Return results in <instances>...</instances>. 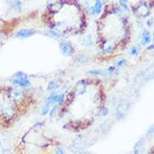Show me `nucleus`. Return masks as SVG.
I'll return each instance as SVG.
<instances>
[{
    "label": "nucleus",
    "instance_id": "412c9836",
    "mask_svg": "<svg viewBox=\"0 0 154 154\" xmlns=\"http://www.w3.org/2000/svg\"><path fill=\"white\" fill-rule=\"evenodd\" d=\"M120 3L122 7L126 8V10H128V7H127V1H120Z\"/></svg>",
    "mask_w": 154,
    "mask_h": 154
},
{
    "label": "nucleus",
    "instance_id": "aec40b11",
    "mask_svg": "<svg viewBox=\"0 0 154 154\" xmlns=\"http://www.w3.org/2000/svg\"><path fill=\"white\" fill-rule=\"evenodd\" d=\"M57 106H55V107H53V109L51 110V112H50V116L51 117H53L54 115H55V114L57 113Z\"/></svg>",
    "mask_w": 154,
    "mask_h": 154
},
{
    "label": "nucleus",
    "instance_id": "ddd939ff",
    "mask_svg": "<svg viewBox=\"0 0 154 154\" xmlns=\"http://www.w3.org/2000/svg\"><path fill=\"white\" fill-rule=\"evenodd\" d=\"M15 79H27V76L22 72H18V73L15 75Z\"/></svg>",
    "mask_w": 154,
    "mask_h": 154
},
{
    "label": "nucleus",
    "instance_id": "7ed1b4c3",
    "mask_svg": "<svg viewBox=\"0 0 154 154\" xmlns=\"http://www.w3.org/2000/svg\"><path fill=\"white\" fill-rule=\"evenodd\" d=\"M84 145H85L84 139L83 138H78V139H76L73 142V145H72V146H70V148L73 150V152H78V151H80L82 149H83Z\"/></svg>",
    "mask_w": 154,
    "mask_h": 154
},
{
    "label": "nucleus",
    "instance_id": "9b49d317",
    "mask_svg": "<svg viewBox=\"0 0 154 154\" xmlns=\"http://www.w3.org/2000/svg\"><path fill=\"white\" fill-rule=\"evenodd\" d=\"M58 87H59V83H58L57 82L52 81V82H50L47 89H48L49 91H54V90H56Z\"/></svg>",
    "mask_w": 154,
    "mask_h": 154
},
{
    "label": "nucleus",
    "instance_id": "f03ea898",
    "mask_svg": "<svg viewBox=\"0 0 154 154\" xmlns=\"http://www.w3.org/2000/svg\"><path fill=\"white\" fill-rule=\"evenodd\" d=\"M60 50L62 54L67 55V56H71L74 52V48L73 45L67 42H62L60 44Z\"/></svg>",
    "mask_w": 154,
    "mask_h": 154
},
{
    "label": "nucleus",
    "instance_id": "cd10ccee",
    "mask_svg": "<svg viewBox=\"0 0 154 154\" xmlns=\"http://www.w3.org/2000/svg\"><path fill=\"white\" fill-rule=\"evenodd\" d=\"M153 47H154V46H153V44H152V45H150V46H148V50H153Z\"/></svg>",
    "mask_w": 154,
    "mask_h": 154
},
{
    "label": "nucleus",
    "instance_id": "39448f33",
    "mask_svg": "<svg viewBox=\"0 0 154 154\" xmlns=\"http://www.w3.org/2000/svg\"><path fill=\"white\" fill-rule=\"evenodd\" d=\"M144 145H145V141L144 139H140L135 144L133 148V153L134 154H142L144 151Z\"/></svg>",
    "mask_w": 154,
    "mask_h": 154
},
{
    "label": "nucleus",
    "instance_id": "6e6552de",
    "mask_svg": "<svg viewBox=\"0 0 154 154\" xmlns=\"http://www.w3.org/2000/svg\"><path fill=\"white\" fill-rule=\"evenodd\" d=\"M13 84L15 85H19L21 87H28L31 85V83L27 79H14L13 80Z\"/></svg>",
    "mask_w": 154,
    "mask_h": 154
},
{
    "label": "nucleus",
    "instance_id": "9d476101",
    "mask_svg": "<svg viewBox=\"0 0 154 154\" xmlns=\"http://www.w3.org/2000/svg\"><path fill=\"white\" fill-rule=\"evenodd\" d=\"M101 8H102V2L101 1H96L95 2V5L94 7V13L98 15L100 13L101 11Z\"/></svg>",
    "mask_w": 154,
    "mask_h": 154
},
{
    "label": "nucleus",
    "instance_id": "4be33fe9",
    "mask_svg": "<svg viewBox=\"0 0 154 154\" xmlns=\"http://www.w3.org/2000/svg\"><path fill=\"white\" fill-rule=\"evenodd\" d=\"M56 154H64L63 149L62 147H57L56 150Z\"/></svg>",
    "mask_w": 154,
    "mask_h": 154
},
{
    "label": "nucleus",
    "instance_id": "0eeeda50",
    "mask_svg": "<svg viewBox=\"0 0 154 154\" xmlns=\"http://www.w3.org/2000/svg\"><path fill=\"white\" fill-rule=\"evenodd\" d=\"M141 41H142V43L143 45H146V44L150 43V41H151V35H150L149 31H143L142 35Z\"/></svg>",
    "mask_w": 154,
    "mask_h": 154
},
{
    "label": "nucleus",
    "instance_id": "423d86ee",
    "mask_svg": "<svg viewBox=\"0 0 154 154\" xmlns=\"http://www.w3.org/2000/svg\"><path fill=\"white\" fill-rule=\"evenodd\" d=\"M137 14L142 17H146L149 15V9L145 4H141L137 8Z\"/></svg>",
    "mask_w": 154,
    "mask_h": 154
},
{
    "label": "nucleus",
    "instance_id": "a878e982",
    "mask_svg": "<svg viewBox=\"0 0 154 154\" xmlns=\"http://www.w3.org/2000/svg\"><path fill=\"white\" fill-rule=\"evenodd\" d=\"M4 38H5V35H4L3 34H2V33H0V42H1V41H3V40Z\"/></svg>",
    "mask_w": 154,
    "mask_h": 154
},
{
    "label": "nucleus",
    "instance_id": "5701e85b",
    "mask_svg": "<svg viewBox=\"0 0 154 154\" xmlns=\"http://www.w3.org/2000/svg\"><path fill=\"white\" fill-rule=\"evenodd\" d=\"M112 49H113V47L110 46H109L108 48L106 49V51H104L103 52H104V53H108V52H110V51H112Z\"/></svg>",
    "mask_w": 154,
    "mask_h": 154
},
{
    "label": "nucleus",
    "instance_id": "a211bd4d",
    "mask_svg": "<svg viewBox=\"0 0 154 154\" xmlns=\"http://www.w3.org/2000/svg\"><path fill=\"white\" fill-rule=\"evenodd\" d=\"M126 59H121V60L116 62L115 65L117 66V67H122V66L126 64Z\"/></svg>",
    "mask_w": 154,
    "mask_h": 154
},
{
    "label": "nucleus",
    "instance_id": "f8f14e48",
    "mask_svg": "<svg viewBox=\"0 0 154 154\" xmlns=\"http://www.w3.org/2000/svg\"><path fill=\"white\" fill-rule=\"evenodd\" d=\"M139 49L140 47L137 46H132L130 50V55H132V56H137L138 53H139Z\"/></svg>",
    "mask_w": 154,
    "mask_h": 154
},
{
    "label": "nucleus",
    "instance_id": "f3484780",
    "mask_svg": "<svg viewBox=\"0 0 154 154\" xmlns=\"http://www.w3.org/2000/svg\"><path fill=\"white\" fill-rule=\"evenodd\" d=\"M64 99H65V96H64V94H59V96H58V99H57V103L59 104V105H62V103L64 102Z\"/></svg>",
    "mask_w": 154,
    "mask_h": 154
},
{
    "label": "nucleus",
    "instance_id": "4468645a",
    "mask_svg": "<svg viewBox=\"0 0 154 154\" xmlns=\"http://www.w3.org/2000/svg\"><path fill=\"white\" fill-rule=\"evenodd\" d=\"M88 73L91 75H105V73L103 72L102 70H91V71H89Z\"/></svg>",
    "mask_w": 154,
    "mask_h": 154
},
{
    "label": "nucleus",
    "instance_id": "20e7f679",
    "mask_svg": "<svg viewBox=\"0 0 154 154\" xmlns=\"http://www.w3.org/2000/svg\"><path fill=\"white\" fill-rule=\"evenodd\" d=\"M35 34V30H29V29H23L19 31L16 34L17 37L19 38H28Z\"/></svg>",
    "mask_w": 154,
    "mask_h": 154
},
{
    "label": "nucleus",
    "instance_id": "393cba45",
    "mask_svg": "<svg viewBox=\"0 0 154 154\" xmlns=\"http://www.w3.org/2000/svg\"><path fill=\"white\" fill-rule=\"evenodd\" d=\"M0 154H3V145H2L1 141H0Z\"/></svg>",
    "mask_w": 154,
    "mask_h": 154
},
{
    "label": "nucleus",
    "instance_id": "c85d7f7f",
    "mask_svg": "<svg viewBox=\"0 0 154 154\" xmlns=\"http://www.w3.org/2000/svg\"><path fill=\"white\" fill-rule=\"evenodd\" d=\"M79 154H90V153H88V152H82V153H80Z\"/></svg>",
    "mask_w": 154,
    "mask_h": 154
},
{
    "label": "nucleus",
    "instance_id": "2eb2a0df",
    "mask_svg": "<svg viewBox=\"0 0 154 154\" xmlns=\"http://www.w3.org/2000/svg\"><path fill=\"white\" fill-rule=\"evenodd\" d=\"M83 45L85 46H90L92 45V38H91V35H88L84 40H83Z\"/></svg>",
    "mask_w": 154,
    "mask_h": 154
},
{
    "label": "nucleus",
    "instance_id": "6ab92c4d",
    "mask_svg": "<svg viewBox=\"0 0 154 154\" xmlns=\"http://www.w3.org/2000/svg\"><path fill=\"white\" fill-rule=\"evenodd\" d=\"M48 34L51 36H52V37H59L60 36V35L58 33L55 32L54 31H49Z\"/></svg>",
    "mask_w": 154,
    "mask_h": 154
},
{
    "label": "nucleus",
    "instance_id": "dca6fc26",
    "mask_svg": "<svg viewBox=\"0 0 154 154\" xmlns=\"http://www.w3.org/2000/svg\"><path fill=\"white\" fill-rule=\"evenodd\" d=\"M49 107H50V105H49L48 103H46V105L44 106L43 109H42V111H41V114H42V115H45V114H46L48 113Z\"/></svg>",
    "mask_w": 154,
    "mask_h": 154
},
{
    "label": "nucleus",
    "instance_id": "1a4fd4ad",
    "mask_svg": "<svg viewBox=\"0 0 154 154\" xmlns=\"http://www.w3.org/2000/svg\"><path fill=\"white\" fill-rule=\"evenodd\" d=\"M11 5L15 9L16 12L21 11V2L20 1H13V2H11Z\"/></svg>",
    "mask_w": 154,
    "mask_h": 154
},
{
    "label": "nucleus",
    "instance_id": "b1692460",
    "mask_svg": "<svg viewBox=\"0 0 154 154\" xmlns=\"http://www.w3.org/2000/svg\"><path fill=\"white\" fill-rule=\"evenodd\" d=\"M108 114H109V110H108V109L107 108H105L104 109V110H103V114L106 116V115H108Z\"/></svg>",
    "mask_w": 154,
    "mask_h": 154
},
{
    "label": "nucleus",
    "instance_id": "bb28decb",
    "mask_svg": "<svg viewBox=\"0 0 154 154\" xmlns=\"http://www.w3.org/2000/svg\"><path fill=\"white\" fill-rule=\"evenodd\" d=\"M114 70H115V68H114V67H110L109 68V70H108V71H109L110 73H113Z\"/></svg>",
    "mask_w": 154,
    "mask_h": 154
},
{
    "label": "nucleus",
    "instance_id": "f257e3e1",
    "mask_svg": "<svg viewBox=\"0 0 154 154\" xmlns=\"http://www.w3.org/2000/svg\"><path fill=\"white\" fill-rule=\"evenodd\" d=\"M130 109V103L128 100H123L120 103V105L117 106L116 109V117L117 119L121 120L125 118L127 114L129 113Z\"/></svg>",
    "mask_w": 154,
    "mask_h": 154
}]
</instances>
